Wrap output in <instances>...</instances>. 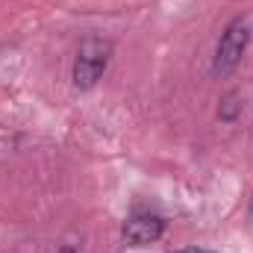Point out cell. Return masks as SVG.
<instances>
[{
	"label": "cell",
	"instance_id": "cell-1",
	"mask_svg": "<svg viewBox=\"0 0 253 253\" xmlns=\"http://www.w3.org/2000/svg\"><path fill=\"white\" fill-rule=\"evenodd\" d=\"M112 59V42L103 36H85L77 47L74 68H71V83L80 91H88L97 85V80L106 74Z\"/></svg>",
	"mask_w": 253,
	"mask_h": 253
},
{
	"label": "cell",
	"instance_id": "cell-2",
	"mask_svg": "<svg viewBox=\"0 0 253 253\" xmlns=\"http://www.w3.org/2000/svg\"><path fill=\"white\" fill-rule=\"evenodd\" d=\"M251 21L248 18H233L230 24H227V30L221 33V42H218V47H215V59H212V74L218 77V80H224V77H230L239 62H242V56L248 53V44H251Z\"/></svg>",
	"mask_w": 253,
	"mask_h": 253
},
{
	"label": "cell",
	"instance_id": "cell-3",
	"mask_svg": "<svg viewBox=\"0 0 253 253\" xmlns=\"http://www.w3.org/2000/svg\"><path fill=\"white\" fill-rule=\"evenodd\" d=\"M165 233V221L153 212H138V215H129L121 227V239L129 248H144V245H153L159 242Z\"/></svg>",
	"mask_w": 253,
	"mask_h": 253
},
{
	"label": "cell",
	"instance_id": "cell-4",
	"mask_svg": "<svg viewBox=\"0 0 253 253\" xmlns=\"http://www.w3.org/2000/svg\"><path fill=\"white\" fill-rule=\"evenodd\" d=\"M242 109H245L242 91H239V88H233V91H227V94L221 97V106H218V118H221L224 124H233V121H239Z\"/></svg>",
	"mask_w": 253,
	"mask_h": 253
},
{
	"label": "cell",
	"instance_id": "cell-5",
	"mask_svg": "<svg viewBox=\"0 0 253 253\" xmlns=\"http://www.w3.org/2000/svg\"><path fill=\"white\" fill-rule=\"evenodd\" d=\"M177 253H215V251H206V248H183V251Z\"/></svg>",
	"mask_w": 253,
	"mask_h": 253
},
{
	"label": "cell",
	"instance_id": "cell-6",
	"mask_svg": "<svg viewBox=\"0 0 253 253\" xmlns=\"http://www.w3.org/2000/svg\"><path fill=\"white\" fill-rule=\"evenodd\" d=\"M251 221H253V197H251Z\"/></svg>",
	"mask_w": 253,
	"mask_h": 253
}]
</instances>
